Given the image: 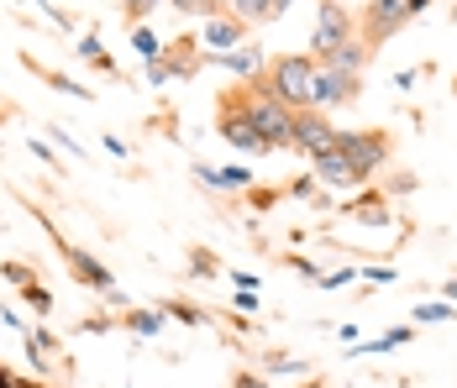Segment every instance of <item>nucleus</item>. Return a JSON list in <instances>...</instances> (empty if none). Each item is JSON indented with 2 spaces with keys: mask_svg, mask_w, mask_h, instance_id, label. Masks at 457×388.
Segmentation results:
<instances>
[{
  "mask_svg": "<svg viewBox=\"0 0 457 388\" xmlns=\"http://www.w3.org/2000/svg\"><path fill=\"white\" fill-rule=\"evenodd\" d=\"M342 211H347V216H378V220H384V211H389V194H384V189H363V194H353Z\"/></svg>",
  "mask_w": 457,
  "mask_h": 388,
  "instance_id": "obj_15",
  "label": "nucleus"
},
{
  "mask_svg": "<svg viewBox=\"0 0 457 388\" xmlns=\"http://www.w3.org/2000/svg\"><path fill=\"white\" fill-rule=\"evenodd\" d=\"M127 326H132L137 336H158V326H163V315H158V310H132V315H127Z\"/></svg>",
  "mask_w": 457,
  "mask_h": 388,
  "instance_id": "obj_21",
  "label": "nucleus"
},
{
  "mask_svg": "<svg viewBox=\"0 0 457 388\" xmlns=\"http://www.w3.org/2000/svg\"><path fill=\"white\" fill-rule=\"evenodd\" d=\"M331 153H337V158H347V169L358 173V184H368L373 173L389 163L395 142H389V131H384V127H358V131H337Z\"/></svg>",
  "mask_w": 457,
  "mask_h": 388,
  "instance_id": "obj_3",
  "label": "nucleus"
},
{
  "mask_svg": "<svg viewBox=\"0 0 457 388\" xmlns=\"http://www.w3.org/2000/svg\"><path fill=\"white\" fill-rule=\"evenodd\" d=\"M353 100H363V79H358V74H337V69L316 63V79H311V111L353 105Z\"/></svg>",
  "mask_w": 457,
  "mask_h": 388,
  "instance_id": "obj_7",
  "label": "nucleus"
},
{
  "mask_svg": "<svg viewBox=\"0 0 457 388\" xmlns=\"http://www.w3.org/2000/svg\"><path fill=\"white\" fill-rule=\"evenodd\" d=\"M284 194H295V200H311V194H316V173H311V178H289V184H284Z\"/></svg>",
  "mask_w": 457,
  "mask_h": 388,
  "instance_id": "obj_31",
  "label": "nucleus"
},
{
  "mask_svg": "<svg viewBox=\"0 0 457 388\" xmlns=\"http://www.w3.org/2000/svg\"><path fill=\"white\" fill-rule=\"evenodd\" d=\"M231 89H237V100H242L247 121L258 127V136H263L274 153L295 147V111H284L274 95H263V85H258V79H247V85H231Z\"/></svg>",
  "mask_w": 457,
  "mask_h": 388,
  "instance_id": "obj_2",
  "label": "nucleus"
},
{
  "mask_svg": "<svg viewBox=\"0 0 457 388\" xmlns=\"http://www.w3.org/2000/svg\"><path fill=\"white\" fill-rule=\"evenodd\" d=\"M311 169H316V178L320 184H331V189H358V173L347 169V158H337V153L311 158Z\"/></svg>",
  "mask_w": 457,
  "mask_h": 388,
  "instance_id": "obj_13",
  "label": "nucleus"
},
{
  "mask_svg": "<svg viewBox=\"0 0 457 388\" xmlns=\"http://www.w3.org/2000/svg\"><path fill=\"white\" fill-rule=\"evenodd\" d=\"M358 278H368V284H395L400 268H358Z\"/></svg>",
  "mask_w": 457,
  "mask_h": 388,
  "instance_id": "obj_33",
  "label": "nucleus"
},
{
  "mask_svg": "<svg viewBox=\"0 0 457 388\" xmlns=\"http://www.w3.org/2000/svg\"><path fill=\"white\" fill-rule=\"evenodd\" d=\"M320 63H326V69H337V74H363V69H368V47L353 37V43H342L331 58H320Z\"/></svg>",
  "mask_w": 457,
  "mask_h": 388,
  "instance_id": "obj_14",
  "label": "nucleus"
},
{
  "mask_svg": "<svg viewBox=\"0 0 457 388\" xmlns=\"http://www.w3.org/2000/svg\"><path fill=\"white\" fill-rule=\"evenodd\" d=\"M0 388H47V384H37V378H16L11 367H0Z\"/></svg>",
  "mask_w": 457,
  "mask_h": 388,
  "instance_id": "obj_35",
  "label": "nucleus"
},
{
  "mask_svg": "<svg viewBox=\"0 0 457 388\" xmlns=\"http://www.w3.org/2000/svg\"><path fill=\"white\" fill-rule=\"evenodd\" d=\"M79 53L90 58V63L100 69V74H121V69H116V58H111V53L100 47V37H95V32H85V37H79Z\"/></svg>",
  "mask_w": 457,
  "mask_h": 388,
  "instance_id": "obj_19",
  "label": "nucleus"
},
{
  "mask_svg": "<svg viewBox=\"0 0 457 388\" xmlns=\"http://www.w3.org/2000/svg\"><path fill=\"white\" fill-rule=\"evenodd\" d=\"M442 300H447V304H457V278L447 284V289H442Z\"/></svg>",
  "mask_w": 457,
  "mask_h": 388,
  "instance_id": "obj_38",
  "label": "nucleus"
},
{
  "mask_svg": "<svg viewBox=\"0 0 457 388\" xmlns=\"http://www.w3.org/2000/svg\"><path fill=\"white\" fill-rule=\"evenodd\" d=\"M0 278H11L16 289H27V284H37V273H32L27 262H0Z\"/></svg>",
  "mask_w": 457,
  "mask_h": 388,
  "instance_id": "obj_23",
  "label": "nucleus"
},
{
  "mask_svg": "<svg viewBox=\"0 0 457 388\" xmlns=\"http://www.w3.org/2000/svg\"><path fill=\"white\" fill-rule=\"evenodd\" d=\"M231 16H242V21H274V0H231Z\"/></svg>",
  "mask_w": 457,
  "mask_h": 388,
  "instance_id": "obj_20",
  "label": "nucleus"
},
{
  "mask_svg": "<svg viewBox=\"0 0 457 388\" xmlns=\"http://www.w3.org/2000/svg\"><path fill=\"white\" fill-rule=\"evenodd\" d=\"M169 5H174L179 16H216V5H211V0H169Z\"/></svg>",
  "mask_w": 457,
  "mask_h": 388,
  "instance_id": "obj_27",
  "label": "nucleus"
},
{
  "mask_svg": "<svg viewBox=\"0 0 457 388\" xmlns=\"http://www.w3.org/2000/svg\"><path fill=\"white\" fill-rule=\"evenodd\" d=\"M358 278V268H337V273H320L316 284H326V289H337V284H353Z\"/></svg>",
  "mask_w": 457,
  "mask_h": 388,
  "instance_id": "obj_34",
  "label": "nucleus"
},
{
  "mask_svg": "<svg viewBox=\"0 0 457 388\" xmlns=\"http://www.w3.org/2000/svg\"><path fill=\"white\" fill-rule=\"evenodd\" d=\"M63 258H69V273H74V284H85V289H100V294H111V289H116L111 268H105V262H95L90 252H79V247H63Z\"/></svg>",
  "mask_w": 457,
  "mask_h": 388,
  "instance_id": "obj_12",
  "label": "nucleus"
},
{
  "mask_svg": "<svg viewBox=\"0 0 457 388\" xmlns=\"http://www.w3.org/2000/svg\"><path fill=\"white\" fill-rule=\"evenodd\" d=\"M21 300L32 304L37 315H47V310H53V294H47V284H27V289H21Z\"/></svg>",
  "mask_w": 457,
  "mask_h": 388,
  "instance_id": "obj_25",
  "label": "nucleus"
},
{
  "mask_svg": "<svg viewBox=\"0 0 457 388\" xmlns=\"http://www.w3.org/2000/svg\"><path fill=\"white\" fill-rule=\"evenodd\" d=\"M247 43V21L242 16H231V11H216V16H205V27H200V47L205 53H231V47Z\"/></svg>",
  "mask_w": 457,
  "mask_h": 388,
  "instance_id": "obj_9",
  "label": "nucleus"
},
{
  "mask_svg": "<svg viewBox=\"0 0 457 388\" xmlns=\"http://www.w3.org/2000/svg\"><path fill=\"white\" fill-rule=\"evenodd\" d=\"M121 5H127V16H132V21H147V16H153L163 0H121Z\"/></svg>",
  "mask_w": 457,
  "mask_h": 388,
  "instance_id": "obj_30",
  "label": "nucleus"
},
{
  "mask_svg": "<svg viewBox=\"0 0 457 388\" xmlns=\"http://www.w3.org/2000/svg\"><path fill=\"white\" fill-rule=\"evenodd\" d=\"M411 320H415V326H447V320H457V304H447V300H436V304H415Z\"/></svg>",
  "mask_w": 457,
  "mask_h": 388,
  "instance_id": "obj_17",
  "label": "nucleus"
},
{
  "mask_svg": "<svg viewBox=\"0 0 457 388\" xmlns=\"http://www.w3.org/2000/svg\"><path fill=\"white\" fill-rule=\"evenodd\" d=\"M411 336H415L411 326H395V331H384V336H378V351H389V346H405Z\"/></svg>",
  "mask_w": 457,
  "mask_h": 388,
  "instance_id": "obj_32",
  "label": "nucleus"
},
{
  "mask_svg": "<svg viewBox=\"0 0 457 388\" xmlns=\"http://www.w3.org/2000/svg\"><path fill=\"white\" fill-rule=\"evenodd\" d=\"M21 63H27V69H32V74H43V85L63 89V95H74V100H90V89H85V85H74V79H69V74H58V69H43V63H37V58H21Z\"/></svg>",
  "mask_w": 457,
  "mask_h": 388,
  "instance_id": "obj_16",
  "label": "nucleus"
},
{
  "mask_svg": "<svg viewBox=\"0 0 457 388\" xmlns=\"http://www.w3.org/2000/svg\"><path fill=\"white\" fill-rule=\"evenodd\" d=\"M278 194H284V189H247L253 211H274V205H278Z\"/></svg>",
  "mask_w": 457,
  "mask_h": 388,
  "instance_id": "obj_29",
  "label": "nucleus"
},
{
  "mask_svg": "<svg viewBox=\"0 0 457 388\" xmlns=\"http://www.w3.org/2000/svg\"><path fill=\"white\" fill-rule=\"evenodd\" d=\"M158 63L169 69V79H189V74H200L205 47H200V37H174V43L158 53Z\"/></svg>",
  "mask_w": 457,
  "mask_h": 388,
  "instance_id": "obj_11",
  "label": "nucleus"
},
{
  "mask_svg": "<svg viewBox=\"0 0 457 388\" xmlns=\"http://www.w3.org/2000/svg\"><path fill=\"white\" fill-rule=\"evenodd\" d=\"M189 273H195V278H216V252L195 247V252H189Z\"/></svg>",
  "mask_w": 457,
  "mask_h": 388,
  "instance_id": "obj_22",
  "label": "nucleus"
},
{
  "mask_svg": "<svg viewBox=\"0 0 457 388\" xmlns=\"http://www.w3.org/2000/svg\"><path fill=\"white\" fill-rule=\"evenodd\" d=\"M405 189H415V173H395V178H389V189H384V194H405Z\"/></svg>",
  "mask_w": 457,
  "mask_h": 388,
  "instance_id": "obj_36",
  "label": "nucleus"
},
{
  "mask_svg": "<svg viewBox=\"0 0 457 388\" xmlns=\"http://www.w3.org/2000/svg\"><path fill=\"white\" fill-rule=\"evenodd\" d=\"M263 367H269V373H305V362H300V357H284V351H269Z\"/></svg>",
  "mask_w": 457,
  "mask_h": 388,
  "instance_id": "obj_24",
  "label": "nucleus"
},
{
  "mask_svg": "<svg viewBox=\"0 0 457 388\" xmlns=\"http://www.w3.org/2000/svg\"><path fill=\"white\" fill-rule=\"evenodd\" d=\"M411 21H415L411 0H368L363 11H358V43H363L368 53H378L389 37H400Z\"/></svg>",
  "mask_w": 457,
  "mask_h": 388,
  "instance_id": "obj_5",
  "label": "nucleus"
},
{
  "mask_svg": "<svg viewBox=\"0 0 457 388\" xmlns=\"http://www.w3.org/2000/svg\"><path fill=\"white\" fill-rule=\"evenodd\" d=\"M237 310H242V315H253V310H258V294H253V289H237Z\"/></svg>",
  "mask_w": 457,
  "mask_h": 388,
  "instance_id": "obj_37",
  "label": "nucleus"
},
{
  "mask_svg": "<svg viewBox=\"0 0 457 388\" xmlns=\"http://www.w3.org/2000/svg\"><path fill=\"white\" fill-rule=\"evenodd\" d=\"M358 37V11H347L342 0H316V32H311V58H331L342 43Z\"/></svg>",
  "mask_w": 457,
  "mask_h": 388,
  "instance_id": "obj_6",
  "label": "nucleus"
},
{
  "mask_svg": "<svg viewBox=\"0 0 457 388\" xmlns=\"http://www.w3.org/2000/svg\"><path fill=\"white\" fill-rule=\"evenodd\" d=\"M311 79H316V58L311 53H284L263 69V95H274L284 111H311Z\"/></svg>",
  "mask_w": 457,
  "mask_h": 388,
  "instance_id": "obj_1",
  "label": "nucleus"
},
{
  "mask_svg": "<svg viewBox=\"0 0 457 388\" xmlns=\"http://www.w3.org/2000/svg\"><path fill=\"white\" fill-rule=\"evenodd\" d=\"M211 5H216V11H231V0H211Z\"/></svg>",
  "mask_w": 457,
  "mask_h": 388,
  "instance_id": "obj_41",
  "label": "nucleus"
},
{
  "mask_svg": "<svg viewBox=\"0 0 457 388\" xmlns=\"http://www.w3.org/2000/svg\"><path fill=\"white\" fill-rule=\"evenodd\" d=\"M132 47H137L142 58H158V53H163V43H158V37H153L147 27H137V32H132Z\"/></svg>",
  "mask_w": 457,
  "mask_h": 388,
  "instance_id": "obj_26",
  "label": "nucleus"
},
{
  "mask_svg": "<svg viewBox=\"0 0 457 388\" xmlns=\"http://www.w3.org/2000/svg\"><path fill=\"white\" fill-rule=\"evenodd\" d=\"M305 388H331V384H326V378H311V384H305Z\"/></svg>",
  "mask_w": 457,
  "mask_h": 388,
  "instance_id": "obj_40",
  "label": "nucleus"
},
{
  "mask_svg": "<svg viewBox=\"0 0 457 388\" xmlns=\"http://www.w3.org/2000/svg\"><path fill=\"white\" fill-rule=\"evenodd\" d=\"M216 136L227 142L231 153H247V158H263V153H274V147L258 136V127L247 121V111H242L237 89H221V95H216Z\"/></svg>",
  "mask_w": 457,
  "mask_h": 388,
  "instance_id": "obj_4",
  "label": "nucleus"
},
{
  "mask_svg": "<svg viewBox=\"0 0 457 388\" xmlns=\"http://www.w3.org/2000/svg\"><path fill=\"white\" fill-rule=\"evenodd\" d=\"M158 315H174V320H184V326H205V320H211V310H195L189 300H163Z\"/></svg>",
  "mask_w": 457,
  "mask_h": 388,
  "instance_id": "obj_18",
  "label": "nucleus"
},
{
  "mask_svg": "<svg viewBox=\"0 0 457 388\" xmlns=\"http://www.w3.org/2000/svg\"><path fill=\"white\" fill-rule=\"evenodd\" d=\"M331 142H337V127L326 111H295V153L320 158V153H331Z\"/></svg>",
  "mask_w": 457,
  "mask_h": 388,
  "instance_id": "obj_8",
  "label": "nucleus"
},
{
  "mask_svg": "<svg viewBox=\"0 0 457 388\" xmlns=\"http://www.w3.org/2000/svg\"><path fill=\"white\" fill-rule=\"evenodd\" d=\"M205 63H216V69L237 74L242 85H247V79H263V69H269V58H263V47L258 43H242V47H231V53H205Z\"/></svg>",
  "mask_w": 457,
  "mask_h": 388,
  "instance_id": "obj_10",
  "label": "nucleus"
},
{
  "mask_svg": "<svg viewBox=\"0 0 457 388\" xmlns=\"http://www.w3.org/2000/svg\"><path fill=\"white\" fill-rule=\"evenodd\" d=\"M426 5H431V0H411V16H420V11H426Z\"/></svg>",
  "mask_w": 457,
  "mask_h": 388,
  "instance_id": "obj_39",
  "label": "nucleus"
},
{
  "mask_svg": "<svg viewBox=\"0 0 457 388\" xmlns=\"http://www.w3.org/2000/svg\"><path fill=\"white\" fill-rule=\"evenodd\" d=\"M231 388H269V378L253 373V367H237V373H231Z\"/></svg>",
  "mask_w": 457,
  "mask_h": 388,
  "instance_id": "obj_28",
  "label": "nucleus"
}]
</instances>
